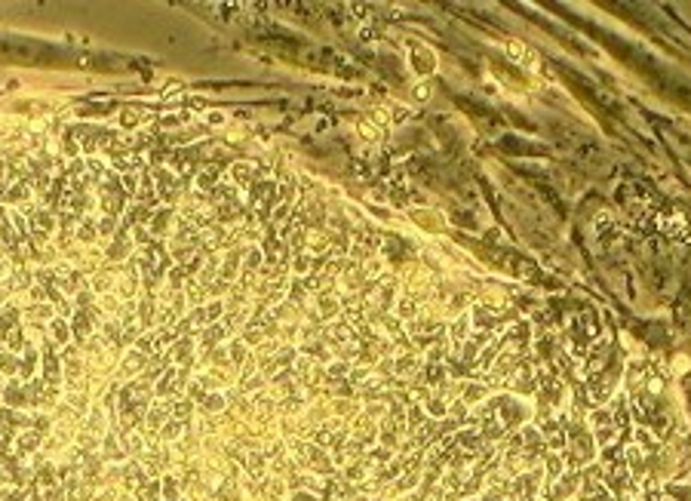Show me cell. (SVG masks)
<instances>
[{"label":"cell","mask_w":691,"mask_h":501,"mask_svg":"<svg viewBox=\"0 0 691 501\" xmlns=\"http://www.w3.org/2000/svg\"><path fill=\"white\" fill-rule=\"evenodd\" d=\"M409 49H412V68H415V71H433V68H437L433 53L424 44H409Z\"/></svg>","instance_id":"6da1fadb"},{"label":"cell","mask_w":691,"mask_h":501,"mask_svg":"<svg viewBox=\"0 0 691 501\" xmlns=\"http://www.w3.org/2000/svg\"><path fill=\"white\" fill-rule=\"evenodd\" d=\"M507 53H510L513 59H517V62H522V65H532V53H529V49H525V46L520 44V40H510V44H507Z\"/></svg>","instance_id":"7a4b0ae2"},{"label":"cell","mask_w":691,"mask_h":501,"mask_svg":"<svg viewBox=\"0 0 691 501\" xmlns=\"http://www.w3.org/2000/svg\"><path fill=\"white\" fill-rule=\"evenodd\" d=\"M418 314V304H415V299H399V317H415Z\"/></svg>","instance_id":"3957f363"},{"label":"cell","mask_w":691,"mask_h":501,"mask_svg":"<svg viewBox=\"0 0 691 501\" xmlns=\"http://www.w3.org/2000/svg\"><path fill=\"white\" fill-rule=\"evenodd\" d=\"M430 96V86H427V80H421V84L415 86V89H412V99H415V101H424Z\"/></svg>","instance_id":"277c9868"},{"label":"cell","mask_w":691,"mask_h":501,"mask_svg":"<svg viewBox=\"0 0 691 501\" xmlns=\"http://www.w3.org/2000/svg\"><path fill=\"white\" fill-rule=\"evenodd\" d=\"M363 136H369V139H375V136H378V129H375L372 124H363Z\"/></svg>","instance_id":"5b68a950"},{"label":"cell","mask_w":691,"mask_h":501,"mask_svg":"<svg viewBox=\"0 0 691 501\" xmlns=\"http://www.w3.org/2000/svg\"><path fill=\"white\" fill-rule=\"evenodd\" d=\"M464 326H467V317H461V320L455 323V335H458V339H461V335H464Z\"/></svg>","instance_id":"8992f818"}]
</instances>
